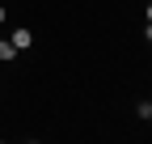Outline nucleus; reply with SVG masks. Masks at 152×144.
I'll list each match as a JSON object with an SVG mask.
<instances>
[{"instance_id": "1", "label": "nucleus", "mask_w": 152, "mask_h": 144, "mask_svg": "<svg viewBox=\"0 0 152 144\" xmlns=\"http://www.w3.org/2000/svg\"><path fill=\"white\" fill-rule=\"evenodd\" d=\"M9 43H13L17 51H26V47H34V34H30L26 26H17V30H13V38H9Z\"/></svg>"}, {"instance_id": "4", "label": "nucleus", "mask_w": 152, "mask_h": 144, "mask_svg": "<svg viewBox=\"0 0 152 144\" xmlns=\"http://www.w3.org/2000/svg\"><path fill=\"white\" fill-rule=\"evenodd\" d=\"M4 21H9V9H4V4H0V26H4Z\"/></svg>"}, {"instance_id": "2", "label": "nucleus", "mask_w": 152, "mask_h": 144, "mask_svg": "<svg viewBox=\"0 0 152 144\" xmlns=\"http://www.w3.org/2000/svg\"><path fill=\"white\" fill-rule=\"evenodd\" d=\"M13 60H17V47L9 38H0V64H13Z\"/></svg>"}, {"instance_id": "3", "label": "nucleus", "mask_w": 152, "mask_h": 144, "mask_svg": "<svg viewBox=\"0 0 152 144\" xmlns=\"http://www.w3.org/2000/svg\"><path fill=\"white\" fill-rule=\"evenodd\" d=\"M135 115H140V119L148 123V119H152V102H140V106H135Z\"/></svg>"}]
</instances>
